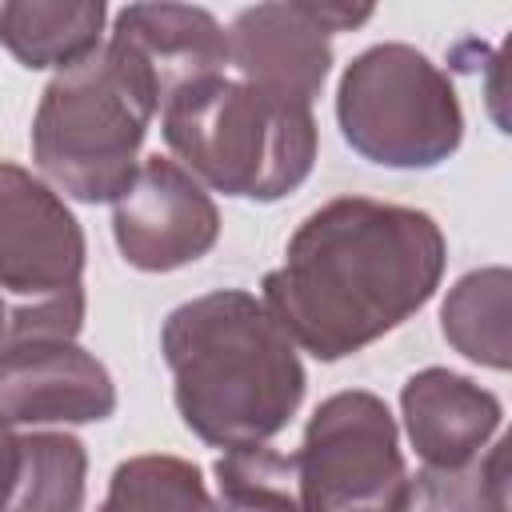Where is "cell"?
I'll list each match as a JSON object with an SVG mask.
<instances>
[{
    "instance_id": "1",
    "label": "cell",
    "mask_w": 512,
    "mask_h": 512,
    "mask_svg": "<svg viewBox=\"0 0 512 512\" xmlns=\"http://www.w3.org/2000/svg\"><path fill=\"white\" fill-rule=\"evenodd\" d=\"M440 276L444 236L428 212L340 196L292 232L264 308L316 360H344L420 312Z\"/></svg>"
},
{
    "instance_id": "2",
    "label": "cell",
    "mask_w": 512,
    "mask_h": 512,
    "mask_svg": "<svg viewBox=\"0 0 512 512\" xmlns=\"http://www.w3.org/2000/svg\"><path fill=\"white\" fill-rule=\"evenodd\" d=\"M184 424L216 448L272 440L304 400V364L264 300L220 288L180 304L160 332Z\"/></svg>"
},
{
    "instance_id": "3",
    "label": "cell",
    "mask_w": 512,
    "mask_h": 512,
    "mask_svg": "<svg viewBox=\"0 0 512 512\" xmlns=\"http://www.w3.org/2000/svg\"><path fill=\"white\" fill-rule=\"evenodd\" d=\"M156 112L160 96L148 72L108 40L48 80L32 120V156L72 200H116L140 168V144Z\"/></svg>"
},
{
    "instance_id": "4",
    "label": "cell",
    "mask_w": 512,
    "mask_h": 512,
    "mask_svg": "<svg viewBox=\"0 0 512 512\" xmlns=\"http://www.w3.org/2000/svg\"><path fill=\"white\" fill-rule=\"evenodd\" d=\"M160 124L184 168L224 196L280 200L308 180L316 160L312 108L228 72L168 96Z\"/></svg>"
},
{
    "instance_id": "5",
    "label": "cell",
    "mask_w": 512,
    "mask_h": 512,
    "mask_svg": "<svg viewBox=\"0 0 512 512\" xmlns=\"http://www.w3.org/2000/svg\"><path fill=\"white\" fill-rule=\"evenodd\" d=\"M0 300L12 340H76L84 324V232L68 204L0 160Z\"/></svg>"
},
{
    "instance_id": "6",
    "label": "cell",
    "mask_w": 512,
    "mask_h": 512,
    "mask_svg": "<svg viewBox=\"0 0 512 512\" xmlns=\"http://www.w3.org/2000/svg\"><path fill=\"white\" fill-rule=\"evenodd\" d=\"M344 140L384 168H436L464 140L452 80L412 44H372L340 76Z\"/></svg>"
},
{
    "instance_id": "7",
    "label": "cell",
    "mask_w": 512,
    "mask_h": 512,
    "mask_svg": "<svg viewBox=\"0 0 512 512\" xmlns=\"http://www.w3.org/2000/svg\"><path fill=\"white\" fill-rule=\"evenodd\" d=\"M304 512H396L408 468L388 404L372 392L328 396L296 452Z\"/></svg>"
},
{
    "instance_id": "8",
    "label": "cell",
    "mask_w": 512,
    "mask_h": 512,
    "mask_svg": "<svg viewBox=\"0 0 512 512\" xmlns=\"http://www.w3.org/2000/svg\"><path fill=\"white\" fill-rule=\"evenodd\" d=\"M372 8L348 4H256L228 28V64L240 80L312 108L332 68V36L356 28Z\"/></svg>"
},
{
    "instance_id": "9",
    "label": "cell",
    "mask_w": 512,
    "mask_h": 512,
    "mask_svg": "<svg viewBox=\"0 0 512 512\" xmlns=\"http://www.w3.org/2000/svg\"><path fill=\"white\" fill-rule=\"evenodd\" d=\"M120 256L140 272H172L200 260L220 236V212L204 184L168 156L140 160L128 188L112 200Z\"/></svg>"
},
{
    "instance_id": "10",
    "label": "cell",
    "mask_w": 512,
    "mask_h": 512,
    "mask_svg": "<svg viewBox=\"0 0 512 512\" xmlns=\"http://www.w3.org/2000/svg\"><path fill=\"white\" fill-rule=\"evenodd\" d=\"M116 408L108 368L76 340L0 344V420L4 424H92Z\"/></svg>"
},
{
    "instance_id": "11",
    "label": "cell",
    "mask_w": 512,
    "mask_h": 512,
    "mask_svg": "<svg viewBox=\"0 0 512 512\" xmlns=\"http://www.w3.org/2000/svg\"><path fill=\"white\" fill-rule=\"evenodd\" d=\"M108 40L140 60L160 108L180 88L224 76L228 68V32L212 12L188 4H128L116 12Z\"/></svg>"
},
{
    "instance_id": "12",
    "label": "cell",
    "mask_w": 512,
    "mask_h": 512,
    "mask_svg": "<svg viewBox=\"0 0 512 512\" xmlns=\"http://www.w3.org/2000/svg\"><path fill=\"white\" fill-rule=\"evenodd\" d=\"M400 412L424 468H460L476 460L500 428V400L448 368H424L408 376Z\"/></svg>"
},
{
    "instance_id": "13",
    "label": "cell",
    "mask_w": 512,
    "mask_h": 512,
    "mask_svg": "<svg viewBox=\"0 0 512 512\" xmlns=\"http://www.w3.org/2000/svg\"><path fill=\"white\" fill-rule=\"evenodd\" d=\"M108 8L100 0L0 4V44L24 68H72L100 48Z\"/></svg>"
},
{
    "instance_id": "14",
    "label": "cell",
    "mask_w": 512,
    "mask_h": 512,
    "mask_svg": "<svg viewBox=\"0 0 512 512\" xmlns=\"http://www.w3.org/2000/svg\"><path fill=\"white\" fill-rule=\"evenodd\" d=\"M88 456L68 432H28L12 440L0 512H80Z\"/></svg>"
},
{
    "instance_id": "15",
    "label": "cell",
    "mask_w": 512,
    "mask_h": 512,
    "mask_svg": "<svg viewBox=\"0 0 512 512\" xmlns=\"http://www.w3.org/2000/svg\"><path fill=\"white\" fill-rule=\"evenodd\" d=\"M512 276L508 268H476L452 284L440 308L444 340L472 364L504 372L512 364Z\"/></svg>"
},
{
    "instance_id": "16",
    "label": "cell",
    "mask_w": 512,
    "mask_h": 512,
    "mask_svg": "<svg viewBox=\"0 0 512 512\" xmlns=\"http://www.w3.org/2000/svg\"><path fill=\"white\" fill-rule=\"evenodd\" d=\"M396 512H508V440L460 468H420Z\"/></svg>"
},
{
    "instance_id": "17",
    "label": "cell",
    "mask_w": 512,
    "mask_h": 512,
    "mask_svg": "<svg viewBox=\"0 0 512 512\" xmlns=\"http://www.w3.org/2000/svg\"><path fill=\"white\" fill-rule=\"evenodd\" d=\"M216 512H304L296 456L268 444L228 448L216 464Z\"/></svg>"
},
{
    "instance_id": "18",
    "label": "cell",
    "mask_w": 512,
    "mask_h": 512,
    "mask_svg": "<svg viewBox=\"0 0 512 512\" xmlns=\"http://www.w3.org/2000/svg\"><path fill=\"white\" fill-rule=\"evenodd\" d=\"M100 512H216V504L196 464L148 452L112 472Z\"/></svg>"
},
{
    "instance_id": "19",
    "label": "cell",
    "mask_w": 512,
    "mask_h": 512,
    "mask_svg": "<svg viewBox=\"0 0 512 512\" xmlns=\"http://www.w3.org/2000/svg\"><path fill=\"white\" fill-rule=\"evenodd\" d=\"M12 440H16V432H12V424H4V420H0V496H4V480H8V460H12Z\"/></svg>"
},
{
    "instance_id": "20",
    "label": "cell",
    "mask_w": 512,
    "mask_h": 512,
    "mask_svg": "<svg viewBox=\"0 0 512 512\" xmlns=\"http://www.w3.org/2000/svg\"><path fill=\"white\" fill-rule=\"evenodd\" d=\"M4 332H8V308H4V300H0V344H4Z\"/></svg>"
}]
</instances>
